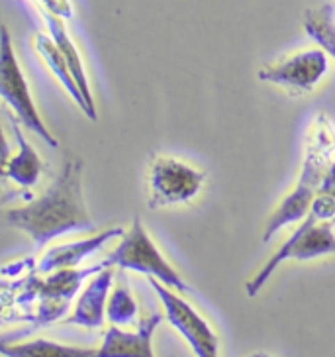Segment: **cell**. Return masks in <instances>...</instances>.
Here are the masks:
<instances>
[{"label": "cell", "instance_id": "obj_3", "mask_svg": "<svg viewBox=\"0 0 335 357\" xmlns=\"http://www.w3.org/2000/svg\"><path fill=\"white\" fill-rule=\"evenodd\" d=\"M106 263L122 271L146 275L147 279H157L177 293H190L189 283L180 277L177 269L165 259L157 243L147 234L139 216H134L132 226L120 238V243L106 257Z\"/></svg>", "mask_w": 335, "mask_h": 357}, {"label": "cell", "instance_id": "obj_14", "mask_svg": "<svg viewBox=\"0 0 335 357\" xmlns=\"http://www.w3.org/2000/svg\"><path fill=\"white\" fill-rule=\"evenodd\" d=\"M33 45H36V52L42 57L43 63L47 65V69L55 75V79L61 83V86H63L65 91H67V93L71 95V98L75 100V105L79 106L84 114L86 105H84V98L83 95H81V89H79V84L75 83L71 69H69V65L65 61L63 53L59 50L57 42L53 40L49 33H36Z\"/></svg>", "mask_w": 335, "mask_h": 357}, {"label": "cell", "instance_id": "obj_11", "mask_svg": "<svg viewBox=\"0 0 335 357\" xmlns=\"http://www.w3.org/2000/svg\"><path fill=\"white\" fill-rule=\"evenodd\" d=\"M126 230L122 226H114V228H106V230L98 231L91 238H84V240L53 245L42 255V259L38 263V273L49 275L53 271H61V269H77L84 259L100 252L110 240L122 238Z\"/></svg>", "mask_w": 335, "mask_h": 357}, {"label": "cell", "instance_id": "obj_18", "mask_svg": "<svg viewBox=\"0 0 335 357\" xmlns=\"http://www.w3.org/2000/svg\"><path fill=\"white\" fill-rule=\"evenodd\" d=\"M310 216H314L315 220L329 222L335 220V161L327 171L324 178V185L320 192L315 195L312 208L308 212Z\"/></svg>", "mask_w": 335, "mask_h": 357}, {"label": "cell", "instance_id": "obj_9", "mask_svg": "<svg viewBox=\"0 0 335 357\" xmlns=\"http://www.w3.org/2000/svg\"><path fill=\"white\" fill-rule=\"evenodd\" d=\"M161 322L163 316L153 312L147 318H141L134 332L110 324L102 336V344L91 357H155L153 334Z\"/></svg>", "mask_w": 335, "mask_h": 357}, {"label": "cell", "instance_id": "obj_17", "mask_svg": "<svg viewBox=\"0 0 335 357\" xmlns=\"http://www.w3.org/2000/svg\"><path fill=\"white\" fill-rule=\"evenodd\" d=\"M304 30L335 61V16L334 6L324 4L304 14Z\"/></svg>", "mask_w": 335, "mask_h": 357}, {"label": "cell", "instance_id": "obj_19", "mask_svg": "<svg viewBox=\"0 0 335 357\" xmlns=\"http://www.w3.org/2000/svg\"><path fill=\"white\" fill-rule=\"evenodd\" d=\"M42 4V10H47L49 14H55L63 20H71L73 18V4L71 0H38Z\"/></svg>", "mask_w": 335, "mask_h": 357}, {"label": "cell", "instance_id": "obj_12", "mask_svg": "<svg viewBox=\"0 0 335 357\" xmlns=\"http://www.w3.org/2000/svg\"><path fill=\"white\" fill-rule=\"evenodd\" d=\"M43 20H45V26H47V32L52 36L53 40L57 42L59 50L63 53L65 61L71 69V75H73L75 83L79 84L81 89V95L84 98V116L88 120H96V106H95V96H93V89H91V81H88V75H86V67H84L83 55L79 52L77 43L73 42V38L69 36V30L65 26L63 18L55 16V14H49L47 10H42Z\"/></svg>", "mask_w": 335, "mask_h": 357}, {"label": "cell", "instance_id": "obj_15", "mask_svg": "<svg viewBox=\"0 0 335 357\" xmlns=\"http://www.w3.org/2000/svg\"><path fill=\"white\" fill-rule=\"evenodd\" d=\"M0 351L4 357H91L95 354L93 347L69 346L47 337H36V340L14 342V344H8L4 340Z\"/></svg>", "mask_w": 335, "mask_h": 357}, {"label": "cell", "instance_id": "obj_7", "mask_svg": "<svg viewBox=\"0 0 335 357\" xmlns=\"http://www.w3.org/2000/svg\"><path fill=\"white\" fill-rule=\"evenodd\" d=\"M149 284L153 287V291L161 301L167 322L189 344L192 354L196 357H220V337L214 332L208 320L175 289H169L151 277H149Z\"/></svg>", "mask_w": 335, "mask_h": 357}, {"label": "cell", "instance_id": "obj_4", "mask_svg": "<svg viewBox=\"0 0 335 357\" xmlns=\"http://www.w3.org/2000/svg\"><path fill=\"white\" fill-rule=\"evenodd\" d=\"M325 255H335V220L320 222L308 214L302 222H298L296 230L272 253L269 261L245 283V293L251 298L257 296L283 263L312 261Z\"/></svg>", "mask_w": 335, "mask_h": 357}, {"label": "cell", "instance_id": "obj_5", "mask_svg": "<svg viewBox=\"0 0 335 357\" xmlns=\"http://www.w3.org/2000/svg\"><path fill=\"white\" fill-rule=\"evenodd\" d=\"M0 93H2L4 102L10 106L12 114L16 116L18 122H22L49 147L53 149L59 147V139L47 130L36 108L30 84L22 71L20 61L12 45L10 32L6 26H2V32H0Z\"/></svg>", "mask_w": 335, "mask_h": 357}, {"label": "cell", "instance_id": "obj_13", "mask_svg": "<svg viewBox=\"0 0 335 357\" xmlns=\"http://www.w3.org/2000/svg\"><path fill=\"white\" fill-rule=\"evenodd\" d=\"M8 116H10L12 130H14L18 151L12 158L4 159V163H2V175L8 178V181H12L14 185L22 187V189H30V187H33L40 181L45 165H43L40 153L33 149L32 144L22 134L20 126L16 124L14 114Z\"/></svg>", "mask_w": 335, "mask_h": 357}, {"label": "cell", "instance_id": "obj_8", "mask_svg": "<svg viewBox=\"0 0 335 357\" xmlns=\"http://www.w3.org/2000/svg\"><path fill=\"white\" fill-rule=\"evenodd\" d=\"M329 71V55L324 47L302 50L286 55L274 63L263 65L259 69V81L281 86L286 93L298 96L312 93Z\"/></svg>", "mask_w": 335, "mask_h": 357}, {"label": "cell", "instance_id": "obj_20", "mask_svg": "<svg viewBox=\"0 0 335 357\" xmlns=\"http://www.w3.org/2000/svg\"><path fill=\"white\" fill-rule=\"evenodd\" d=\"M245 357H274L271 354H263V351H257V354H251V356H245Z\"/></svg>", "mask_w": 335, "mask_h": 357}, {"label": "cell", "instance_id": "obj_2", "mask_svg": "<svg viewBox=\"0 0 335 357\" xmlns=\"http://www.w3.org/2000/svg\"><path fill=\"white\" fill-rule=\"evenodd\" d=\"M335 161V132L325 116L315 120L308 137H306V151L298 183L294 189L281 200V204L272 211V214L265 222L263 242L271 240L274 234L302 222L312 208L315 195L320 192L327 171Z\"/></svg>", "mask_w": 335, "mask_h": 357}, {"label": "cell", "instance_id": "obj_1", "mask_svg": "<svg viewBox=\"0 0 335 357\" xmlns=\"http://www.w3.org/2000/svg\"><path fill=\"white\" fill-rule=\"evenodd\" d=\"M83 159H67L52 187L30 204L4 211V224L24 231L36 248H43L59 236L86 231L95 222L83 199Z\"/></svg>", "mask_w": 335, "mask_h": 357}, {"label": "cell", "instance_id": "obj_16", "mask_svg": "<svg viewBox=\"0 0 335 357\" xmlns=\"http://www.w3.org/2000/svg\"><path fill=\"white\" fill-rule=\"evenodd\" d=\"M139 316V305H137L136 296L130 289V283L124 277V271L120 269V273L116 275L114 287L108 298V310L106 318L110 320L112 326H132L137 322Z\"/></svg>", "mask_w": 335, "mask_h": 357}, {"label": "cell", "instance_id": "obj_6", "mask_svg": "<svg viewBox=\"0 0 335 357\" xmlns=\"http://www.w3.org/2000/svg\"><path fill=\"white\" fill-rule=\"evenodd\" d=\"M206 173L177 158H153L147 171V206L151 211L187 204L200 195Z\"/></svg>", "mask_w": 335, "mask_h": 357}, {"label": "cell", "instance_id": "obj_10", "mask_svg": "<svg viewBox=\"0 0 335 357\" xmlns=\"http://www.w3.org/2000/svg\"><path fill=\"white\" fill-rule=\"evenodd\" d=\"M116 267L106 265L98 273H95L86 284L83 293L79 294L75 308L71 314L63 318V324L67 326H83L88 330H96L104 326L106 310H108V298L112 293V287L116 281Z\"/></svg>", "mask_w": 335, "mask_h": 357}]
</instances>
